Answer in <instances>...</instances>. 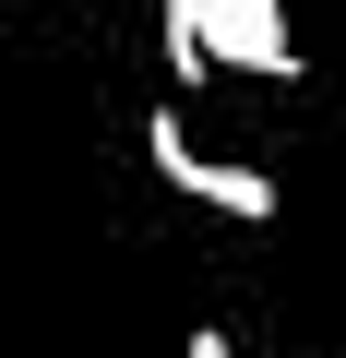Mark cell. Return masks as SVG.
I'll use <instances>...</instances> for the list:
<instances>
[{"label":"cell","mask_w":346,"mask_h":358,"mask_svg":"<svg viewBox=\"0 0 346 358\" xmlns=\"http://www.w3.org/2000/svg\"><path fill=\"white\" fill-rule=\"evenodd\" d=\"M203 60H239V72H298V36H287V0H203Z\"/></svg>","instance_id":"2"},{"label":"cell","mask_w":346,"mask_h":358,"mask_svg":"<svg viewBox=\"0 0 346 358\" xmlns=\"http://www.w3.org/2000/svg\"><path fill=\"white\" fill-rule=\"evenodd\" d=\"M180 358H239V346H227V334H215V322H203V334H192V346H180Z\"/></svg>","instance_id":"3"},{"label":"cell","mask_w":346,"mask_h":358,"mask_svg":"<svg viewBox=\"0 0 346 358\" xmlns=\"http://www.w3.org/2000/svg\"><path fill=\"white\" fill-rule=\"evenodd\" d=\"M155 179H167L180 203H215V215H275V179H263V167H227V155H203V143L180 131V108L155 120Z\"/></svg>","instance_id":"1"}]
</instances>
